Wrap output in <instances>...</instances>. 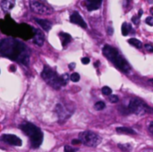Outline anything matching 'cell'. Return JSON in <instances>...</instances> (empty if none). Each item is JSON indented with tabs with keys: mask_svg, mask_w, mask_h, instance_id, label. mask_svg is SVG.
I'll return each mask as SVG.
<instances>
[{
	"mask_svg": "<svg viewBox=\"0 0 153 152\" xmlns=\"http://www.w3.org/2000/svg\"><path fill=\"white\" fill-rule=\"evenodd\" d=\"M0 55L24 65H29V48L22 42L15 39L6 38L0 41Z\"/></svg>",
	"mask_w": 153,
	"mask_h": 152,
	"instance_id": "1",
	"label": "cell"
},
{
	"mask_svg": "<svg viewBox=\"0 0 153 152\" xmlns=\"http://www.w3.org/2000/svg\"><path fill=\"white\" fill-rule=\"evenodd\" d=\"M102 52L104 54V56L110 60L117 68H119L121 71L123 72H129L130 71V65L128 64V62L118 53V50L113 47H110L108 45H106L103 49Z\"/></svg>",
	"mask_w": 153,
	"mask_h": 152,
	"instance_id": "2",
	"label": "cell"
},
{
	"mask_svg": "<svg viewBox=\"0 0 153 152\" xmlns=\"http://www.w3.org/2000/svg\"><path fill=\"white\" fill-rule=\"evenodd\" d=\"M21 130L29 136L33 149L39 148L43 142V133L41 130L31 123H23L20 125Z\"/></svg>",
	"mask_w": 153,
	"mask_h": 152,
	"instance_id": "3",
	"label": "cell"
},
{
	"mask_svg": "<svg viewBox=\"0 0 153 152\" xmlns=\"http://www.w3.org/2000/svg\"><path fill=\"white\" fill-rule=\"evenodd\" d=\"M41 77L49 86L55 90H59L61 87L65 86L61 75H58L52 68L48 65L44 66L41 73Z\"/></svg>",
	"mask_w": 153,
	"mask_h": 152,
	"instance_id": "4",
	"label": "cell"
},
{
	"mask_svg": "<svg viewBox=\"0 0 153 152\" xmlns=\"http://www.w3.org/2000/svg\"><path fill=\"white\" fill-rule=\"evenodd\" d=\"M128 110L130 113L142 116L144 114H151L153 112V109L150 108L147 104H145L143 101L138 99H134L130 101L129 106H128Z\"/></svg>",
	"mask_w": 153,
	"mask_h": 152,
	"instance_id": "5",
	"label": "cell"
},
{
	"mask_svg": "<svg viewBox=\"0 0 153 152\" xmlns=\"http://www.w3.org/2000/svg\"><path fill=\"white\" fill-rule=\"evenodd\" d=\"M79 139L81 142L87 147H97L101 142V138L91 131H85L79 134Z\"/></svg>",
	"mask_w": 153,
	"mask_h": 152,
	"instance_id": "6",
	"label": "cell"
},
{
	"mask_svg": "<svg viewBox=\"0 0 153 152\" xmlns=\"http://www.w3.org/2000/svg\"><path fill=\"white\" fill-rule=\"evenodd\" d=\"M30 8L31 10L39 14H51L53 13L52 7L48 5L42 1L39 0H31L30 1Z\"/></svg>",
	"mask_w": 153,
	"mask_h": 152,
	"instance_id": "7",
	"label": "cell"
},
{
	"mask_svg": "<svg viewBox=\"0 0 153 152\" xmlns=\"http://www.w3.org/2000/svg\"><path fill=\"white\" fill-rule=\"evenodd\" d=\"M1 140L5 143L13 145V146H22V140L13 134H4L1 137Z\"/></svg>",
	"mask_w": 153,
	"mask_h": 152,
	"instance_id": "8",
	"label": "cell"
},
{
	"mask_svg": "<svg viewBox=\"0 0 153 152\" xmlns=\"http://www.w3.org/2000/svg\"><path fill=\"white\" fill-rule=\"evenodd\" d=\"M56 112L57 114V116H58L59 120H61V121H65L72 115V113H70L62 104H57L56 105Z\"/></svg>",
	"mask_w": 153,
	"mask_h": 152,
	"instance_id": "9",
	"label": "cell"
},
{
	"mask_svg": "<svg viewBox=\"0 0 153 152\" xmlns=\"http://www.w3.org/2000/svg\"><path fill=\"white\" fill-rule=\"evenodd\" d=\"M33 43L39 47L43 46L45 42V36L44 33L39 29H33V36H32Z\"/></svg>",
	"mask_w": 153,
	"mask_h": 152,
	"instance_id": "10",
	"label": "cell"
},
{
	"mask_svg": "<svg viewBox=\"0 0 153 152\" xmlns=\"http://www.w3.org/2000/svg\"><path fill=\"white\" fill-rule=\"evenodd\" d=\"M70 21L73 23H75L79 26H81L82 28L86 29L87 28V23L85 22V21L82 18V16L80 15V13L78 12H74L71 16H70Z\"/></svg>",
	"mask_w": 153,
	"mask_h": 152,
	"instance_id": "11",
	"label": "cell"
},
{
	"mask_svg": "<svg viewBox=\"0 0 153 152\" xmlns=\"http://www.w3.org/2000/svg\"><path fill=\"white\" fill-rule=\"evenodd\" d=\"M15 0H1L0 5L4 12L8 13L14 7Z\"/></svg>",
	"mask_w": 153,
	"mask_h": 152,
	"instance_id": "12",
	"label": "cell"
},
{
	"mask_svg": "<svg viewBox=\"0 0 153 152\" xmlns=\"http://www.w3.org/2000/svg\"><path fill=\"white\" fill-rule=\"evenodd\" d=\"M85 1H86V5L89 11L99 9L102 3V0H85Z\"/></svg>",
	"mask_w": 153,
	"mask_h": 152,
	"instance_id": "13",
	"label": "cell"
},
{
	"mask_svg": "<svg viewBox=\"0 0 153 152\" xmlns=\"http://www.w3.org/2000/svg\"><path fill=\"white\" fill-rule=\"evenodd\" d=\"M35 21L36 22L46 31H48L51 27H52V24L49 21L46 20V19H39V18H35Z\"/></svg>",
	"mask_w": 153,
	"mask_h": 152,
	"instance_id": "14",
	"label": "cell"
},
{
	"mask_svg": "<svg viewBox=\"0 0 153 152\" xmlns=\"http://www.w3.org/2000/svg\"><path fill=\"white\" fill-rule=\"evenodd\" d=\"M59 37L61 38L63 47H65L66 45H68L69 42L72 40L71 35H69L68 33H65V32H60V33H59Z\"/></svg>",
	"mask_w": 153,
	"mask_h": 152,
	"instance_id": "15",
	"label": "cell"
},
{
	"mask_svg": "<svg viewBox=\"0 0 153 152\" xmlns=\"http://www.w3.org/2000/svg\"><path fill=\"white\" fill-rule=\"evenodd\" d=\"M116 131L118 133H125V134H136L135 131H134L133 129L129 128V127H117L116 129Z\"/></svg>",
	"mask_w": 153,
	"mask_h": 152,
	"instance_id": "16",
	"label": "cell"
},
{
	"mask_svg": "<svg viewBox=\"0 0 153 152\" xmlns=\"http://www.w3.org/2000/svg\"><path fill=\"white\" fill-rule=\"evenodd\" d=\"M133 28H132V25L130 23H127V22H124L122 24V27H121V30H122V35L123 36H127L130 32V30H132Z\"/></svg>",
	"mask_w": 153,
	"mask_h": 152,
	"instance_id": "17",
	"label": "cell"
},
{
	"mask_svg": "<svg viewBox=\"0 0 153 152\" xmlns=\"http://www.w3.org/2000/svg\"><path fill=\"white\" fill-rule=\"evenodd\" d=\"M128 43H129V44H131L132 46H134V47H137V48H141V47H143V43H142V41H140L139 39H134V38L129 39H128Z\"/></svg>",
	"mask_w": 153,
	"mask_h": 152,
	"instance_id": "18",
	"label": "cell"
},
{
	"mask_svg": "<svg viewBox=\"0 0 153 152\" xmlns=\"http://www.w3.org/2000/svg\"><path fill=\"white\" fill-rule=\"evenodd\" d=\"M118 147L124 152H129L132 151V146L130 144H118Z\"/></svg>",
	"mask_w": 153,
	"mask_h": 152,
	"instance_id": "19",
	"label": "cell"
},
{
	"mask_svg": "<svg viewBox=\"0 0 153 152\" xmlns=\"http://www.w3.org/2000/svg\"><path fill=\"white\" fill-rule=\"evenodd\" d=\"M94 108H95L96 110L100 111V110H103V109L106 108V104H105V102H103V101H99V102H97V103L94 105Z\"/></svg>",
	"mask_w": 153,
	"mask_h": 152,
	"instance_id": "20",
	"label": "cell"
},
{
	"mask_svg": "<svg viewBox=\"0 0 153 152\" xmlns=\"http://www.w3.org/2000/svg\"><path fill=\"white\" fill-rule=\"evenodd\" d=\"M101 92L103 95H106V96H110L111 93H112V90L108 87V86H104L102 89H101Z\"/></svg>",
	"mask_w": 153,
	"mask_h": 152,
	"instance_id": "21",
	"label": "cell"
},
{
	"mask_svg": "<svg viewBox=\"0 0 153 152\" xmlns=\"http://www.w3.org/2000/svg\"><path fill=\"white\" fill-rule=\"evenodd\" d=\"M70 79H71V81L74 82H78L80 81V74L77 73H74L71 74Z\"/></svg>",
	"mask_w": 153,
	"mask_h": 152,
	"instance_id": "22",
	"label": "cell"
},
{
	"mask_svg": "<svg viewBox=\"0 0 153 152\" xmlns=\"http://www.w3.org/2000/svg\"><path fill=\"white\" fill-rule=\"evenodd\" d=\"M78 151V149H75V148H73L71 146H68L66 145L65 147V152H77Z\"/></svg>",
	"mask_w": 153,
	"mask_h": 152,
	"instance_id": "23",
	"label": "cell"
},
{
	"mask_svg": "<svg viewBox=\"0 0 153 152\" xmlns=\"http://www.w3.org/2000/svg\"><path fill=\"white\" fill-rule=\"evenodd\" d=\"M118 100H119V99H118V97H117V95H110V97H109V101H110L111 103H117Z\"/></svg>",
	"mask_w": 153,
	"mask_h": 152,
	"instance_id": "24",
	"label": "cell"
},
{
	"mask_svg": "<svg viewBox=\"0 0 153 152\" xmlns=\"http://www.w3.org/2000/svg\"><path fill=\"white\" fill-rule=\"evenodd\" d=\"M145 22H146L148 25H150V26H153V17H152V16L147 17L146 20H145Z\"/></svg>",
	"mask_w": 153,
	"mask_h": 152,
	"instance_id": "25",
	"label": "cell"
},
{
	"mask_svg": "<svg viewBox=\"0 0 153 152\" xmlns=\"http://www.w3.org/2000/svg\"><path fill=\"white\" fill-rule=\"evenodd\" d=\"M144 47H145V49H146L147 51H149V52H153L152 45H151V44H145V45H144Z\"/></svg>",
	"mask_w": 153,
	"mask_h": 152,
	"instance_id": "26",
	"label": "cell"
},
{
	"mask_svg": "<svg viewBox=\"0 0 153 152\" xmlns=\"http://www.w3.org/2000/svg\"><path fill=\"white\" fill-rule=\"evenodd\" d=\"M132 21L134 22V23L139 24V22H140V17H139V16H134V17L132 18Z\"/></svg>",
	"mask_w": 153,
	"mask_h": 152,
	"instance_id": "27",
	"label": "cell"
},
{
	"mask_svg": "<svg viewBox=\"0 0 153 152\" xmlns=\"http://www.w3.org/2000/svg\"><path fill=\"white\" fill-rule=\"evenodd\" d=\"M90 62H91V60H90L89 57H83V58H82V63L83 65H88Z\"/></svg>",
	"mask_w": 153,
	"mask_h": 152,
	"instance_id": "28",
	"label": "cell"
},
{
	"mask_svg": "<svg viewBox=\"0 0 153 152\" xmlns=\"http://www.w3.org/2000/svg\"><path fill=\"white\" fill-rule=\"evenodd\" d=\"M149 132L153 136V122H151V124L149 125Z\"/></svg>",
	"mask_w": 153,
	"mask_h": 152,
	"instance_id": "29",
	"label": "cell"
},
{
	"mask_svg": "<svg viewBox=\"0 0 153 152\" xmlns=\"http://www.w3.org/2000/svg\"><path fill=\"white\" fill-rule=\"evenodd\" d=\"M72 143H73L74 145H77V144H81L82 142H81V141H80V139H79V140H73Z\"/></svg>",
	"mask_w": 153,
	"mask_h": 152,
	"instance_id": "30",
	"label": "cell"
},
{
	"mask_svg": "<svg viewBox=\"0 0 153 152\" xmlns=\"http://www.w3.org/2000/svg\"><path fill=\"white\" fill-rule=\"evenodd\" d=\"M74 67H75V64H74V63H72V64L69 65V69H70V70H73Z\"/></svg>",
	"mask_w": 153,
	"mask_h": 152,
	"instance_id": "31",
	"label": "cell"
},
{
	"mask_svg": "<svg viewBox=\"0 0 153 152\" xmlns=\"http://www.w3.org/2000/svg\"><path fill=\"white\" fill-rule=\"evenodd\" d=\"M108 35H112L113 34V29L112 28H110V27H108Z\"/></svg>",
	"mask_w": 153,
	"mask_h": 152,
	"instance_id": "32",
	"label": "cell"
},
{
	"mask_svg": "<svg viewBox=\"0 0 153 152\" xmlns=\"http://www.w3.org/2000/svg\"><path fill=\"white\" fill-rule=\"evenodd\" d=\"M143 13V10H140V12H139V14H138V16H139L140 18H141V16H142Z\"/></svg>",
	"mask_w": 153,
	"mask_h": 152,
	"instance_id": "33",
	"label": "cell"
},
{
	"mask_svg": "<svg viewBox=\"0 0 153 152\" xmlns=\"http://www.w3.org/2000/svg\"><path fill=\"white\" fill-rule=\"evenodd\" d=\"M149 1V3H153V0H148Z\"/></svg>",
	"mask_w": 153,
	"mask_h": 152,
	"instance_id": "34",
	"label": "cell"
}]
</instances>
